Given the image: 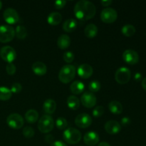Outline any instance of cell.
I'll return each mask as SVG.
<instances>
[{
	"label": "cell",
	"mask_w": 146,
	"mask_h": 146,
	"mask_svg": "<svg viewBox=\"0 0 146 146\" xmlns=\"http://www.w3.org/2000/svg\"><path fill=\"white\" fill-rule=\"evenodd\" d=\"M4 21L9 24H15L19 20V15L15 9L12 8H8L4 11L3 14Z\"/></svg>",
	"instance_id": "obj_11"
},
{
	"label": "cell",
	"mask_w": 146,
	"mask_h": 146,
	"mask_svg": "<svg viewBox=\"0 0 146 146\" xmlns=\"http://www.w3.org/2000/svg\"><path fill=\"white\" fill-rule=\"evenodd\" d=\"M99 135L97 133L90 131L84 135V141L86 145L88 146H94L99 142Z\"/></svg>",
	"instance_id": "obj_16"
},
{
	"label": "cell",
	"mask_w": 146,
	"mask_h": 146,
	"mask_svg": "<svg viewBox=\"0 0 146 146\" xmlns=\"http://www.w3.org/2000/svg\"><path fill=\"white\" fill-rule=\"evenodd\" d=\"M131 77V71L127 67H121L115 74V79L119 84H125L130 81Z\"/></svg>",
	"instance_id": "obj_6"
},
{
	"label": "cell",
	"mask_w": 146,
	"mask_h": 146,
	"mask_svg": "<svg viewBox=\"0 0 146 146\" xmlns=\"http://www.w3.org/2000/svg\"><path fill=\"white\" fill-rule=\"evenodd\" d=\"M15 36V30L9 25L0 26V42L8 43Z\"/></svg>",
	"instance_id": "obj_5"
},
{
	"label": "cell",
	"mask_w": 146,
	"mask_h": 146,
	"mask_svg": "<svg viewBox=\"0 0 146 146\" xmlns=\"http://www.w3.org/2000/svg\"><path fill=\"white\" fill-rule=\"evenodd\" d=\"M56 109V103L53 99L46 100L43 104V110L46 115H51L55 112Z\"/></svg>",
	"instance_id": "obj_17"
},
{
	"label": "cell",
	"mask_w": 146,
	"mask_h": 146,
	"mask_svg": "<svg viewBox=\"0 0 146 146\" xmlns=\"http://www.w3.org/2000/svg\"><path fill=\"white\" fill-rule=\"evenodd\" d=\"M54 127V121L50 115H44L40 118L38 123V128L43 133L51 132Z\"/></svg>",
	"instance_id": "obj_4"
},
{
	"label": "cell",
	"mask_w": 146,
	"mask_h": 146,
	"mask_svg": "<svg viewBox=\"0 0 146 146\" xmlns=\"http://www.w3.org/2000/svg\"><path fill=\"white\" fill-rule=\"evenodd\" d=\"M31 68H32L33 72L37 76H44L46 74V66L41 61H36L34 63Z\"/></svg>",
	"instance_id": "obj_18"
},
{
	"label": "cell",
	"mask_w": 146,
	"mask_h": 146,
	"mask_svg": "<svg viewBox=\"0 0 146 146\" xmlns=\"http://www.w3.org/2000/svg\"><path fill=\"white\" fill-rule=\"evenodd\" d=\"M98 146H111V145L107 142H101L98 144Z\"/></svg>",
	"instance_id": "obj_44"
},
{
	"label": "cell",
	"mask_w": 146,
	"mask_h": 146,
	"mask_svg": "<svg viewBox=\"0 0 146 146\" xmlns=\"http://www.w3.org/2000/svg\"><path fill=\"white\" fill-rule=\"evenodd\" d=\"M62 21V15L58 12H51L47 18V21L50 25L56 26L59 24Z\"/></svg>",
	"instance_id": "obj_21"
},
{
	"label": "cell",
	"mask_w": 146,
	"mask_h": 146,
	"mask_svg": "<svg viewBox=\"0 0 146 146\" xmlns=\"http://www.w3.org/2000/svg\"><path fill=\"white\" fill-rule=\"evenodd\" d=\"M0 56L8 64L12 63L17 58L16 51L9 46H6L0 49Z\"/></svg>",
	"instance_id": "obj_8"
},
{
	"label": "cell",
	"mask_w": 146,
	"mask_h": 146,
	"mask_svg": "<svg viewBox=\"0 0 146 146\" xmlns=\"http://www.w3.org/2000/svg\"><path fill=\"white\" fill-rule=\"evenodd\" d=\"M44 141L47 143H52L54 142V136L51 134H48V135H46L45 138H44Z\"/></svg>",
	"instance_id": "obj_38"
},
{
	"label": "cell",
	"mask_w": 146,
	"mask_h": 146,
	"mask_svg": "<svg viewBox=\"0 0 146 146\" xmlns=\"http://www.w3.org/2000/svg\"><path fill=\"white\" fill-rule=\"evenodd\" d=\"M38 119V113L36 110L30 109L26 113L25 120L29 123H34Z\"/></svg>",
	"instance_id": "obj_25"
},
{
	"label": "cell",
	"mask_w": 146,
	"mask_h": 146,
	"mask_svg": "<svg viewBox=\"0 0 146 146\" xmlns=\"http://www.w3.org/2000/svg\"><path fill=\"white\" fill-rule=\"evenodd\" d=\"M88 88H89L91 93L98 92L101 89V84H100V82L98 81L94 80V81H92L90 83Z\"/></svg>",
	"instance_id": "obj_31"
},
{
	"label": "cell",
	"mask_w": 146,
	"mask_h": 146,
	"mask_svg": "<svg viewBox=\"0 0 146 146\" xmlns=\"http://www.w3.org/2000/svg\"><path fill=\"white\" fill-rule=\"evenodd\" d=\"M71 44V38L67 34H62L57 40V46L61 49H66Z\"/></svg>",
	"instance_id": "obj_19"
},
{
	"label": "cell",
	"mask_w": 146,
	"mask_h": 146,
	"mask_svg": "<svg viewBox=\"0 0 146 146\" xmlns=\"http://www.w3.org/2000/svg\"><path fill=\"white\" fill-rule=\"evenodd\" d=\"M121 31H122V34H123L124 36L127 37L132 36L135 34V28L134 26L131 25V24H126V25L123 26L122 27V29H121Z\"/></svg>",
	"instance_id": "obj_28"
},
{
	"label": "cell",
	"mask_w": 146,
	"mask_h": 146,
	"mask_svg": "<svg viewBox=\"0 0 146 146\" xmlns=\"http://www.w3.org/2000/svg\"><path fill=\"white\" fill-rule=\"evenodd\" d=\"M6 71H7V74L9 75H14L16 73V71H17L16 66L14 64H12V63L7 64V66H6Z\"/></svg>",
	"instance_id": "obj_35"
},
{
	"label": "cell",
	"mask_w": 146,
	"mask_h": 146,
	"mask_svg": "<svg viewBox=\"0 0 146 146\" xmlns=\"http://www.w3.org/2000/svg\"><path fill=\"white\" fill-rule=\"evenodd\" d=\"M63 58L66 63H71L74 60V54L71 51H66L63 55Z\"/></svg>",
	"instance_id": "obj_34"
},
{
	"label": "cell",
	"mask_w": 146,
	"mask_h": 146,
	"mask_svg": "<svg viewBox=\"0 0 146 146\" xmlns=\"http://www.w3.org/2000/svg\"><path fill=\"white\" fill-rule=\"evenodd\" d=\"M98 34V27L94 24H88L84 29V34L88 38H94Z\"/></svg>",
	"instance_id": "obj_23"
},
{
	"label": "cell",
	"mask_w": 146,
	"mask_h": 146,
	"mask_svg": "<svg viewBox=\"0 0 146 146\" xmlns=\"http://www.w3.org/2000/svg\"><path fill=\"white\" fill-rule=\"evenodd\" d=\"M108 108L112 113L119 115L123 112V106L119 101H113L108 104Z\"/></svg>",
	"instance_id": "obj_24"
},
{
	"label": "cell",
	"mask_w": 146,
	"mask_h": 146,
	"mask_svg": "<svg viewBox=\"0 0 146 146\" xmlns=\"http://www.w3.org/2000/svg\"><path fill=\"white\" fill-rule=\"evenodd\" d=\"M141 85H142L143 88L145 91H146V77L144 78L142 80V83H141Z\"/></svg>",
	"instance_id": "obj_43"
},
{
	"label": "cell",
	"mask_w": 146,
	"mask_h": 146,
	"mask_svg": "<svg viewBox=\"0 0 146 146\" xmlns=\"http://www.w3.org/2000/svg\"><path fill=\"white\" fill-rule=\"evenodd\" d=\"M92 123V118L88 114L81 113L75 118V124L80 128H88Z\"/></svg>",
	"instance_id": "obj_12"
},
{
	"label": "cell",
	"mask_w": 146,
	"mask_h": 146,
	"mask_svg": "<svg viewBox=\"0 0 146 146\" xmlns=\"http://www.w3.org/2000/svg\"><path fill=\"white\" fill-rule=\"evenodd\" d=\"M134 79L136 81H139L142 79V75H141V73H136V74L134 75Z\"/></svg>",
	"instance_id": "obj_42"
},
{
	"label": "cell",
	"mask_w": 146,
	"mask_h": 146,
	"mask_svg": "<svg viewBox=\"0 0 146 146\" xmlns=\"http://www.w3.org/2000/svg\"><path fill=\"white\" fill-rule=\"evenodd\" d=\"M7 123L13 129H20L24 125V118L19 113H11L7 117Z\"/></svg>",
	"instance_id": "obj_7"
},
{
	"label": "cell",
	"mask_w": 146,
	"mask_h": 146,
	"mask_svg": "<svg viewBox=\"0 0 146 146\" xmlns=\"http://www.w3.org/2000/svg\"><path fill=\"white\" fill-rule=\"evenodd\" d=\"M67 105L70 109L76 111L79 108L80 101L76 96H70L67 98Z\"/></svg>",
	"instance_id": "obj_26"
},
{
	"label": "cell",
	"mask_w": 146,
	"mask_h": 146,
	"mask_svg": "<svg viewBox=\"0 0 146 146\" xmlns=\"http://www.w3.org/2000/svg\"><path fill=\"white\" fill-rule=\"evenodd\" d=\"M81 132L78 129L74 128H68L64 131L63 138L64 141L68 144L74 145L80 142L81 139Z\"/></svg>",
	"instance_id": "obj_3"
},
{
	"label": "cell",
	"mask_w": 146,
	"mask_h": 146,
	"mask_svg": "<svg viewBox=\"0 0 146 146\" xmlns=\"http://www.w3.org/2000/svg\"><path fill=\"white\" fill-rule=\"evenodd\" d=\"M123 59L130 65L138 64L139 61V55L133 49H127L123 54Z\"/></svg>",
	"instance_id": "obj_13"
},
{
	"label": "cell",
	"mask_w": 146,
	"mask_h": 146,
	"mask_svg": "<svg viewBox=\"0 0 146 146\" xmlns=\"http://www.w3.org/2000/svg\"><path fill=\"white\" fill-rule=\"evenodd\" d=\"M101 3L104 7H108L112 4V1L111 0H104V1H101Z\"/></svg>",
	"instance_id": "obj_41"
},
{
	"label": "cell",
	"mask_w": 146,
	"mask_h": 146,
	"mask_svg": "<svg viewBox=\"0 0 146 146\" xmlns=\"http://www.w3.org/2000/svg\"><path fill=\"white\" fill-rule=\"evenodd\" d=\"M15 36L19 39H24L27 36V31L26 27L22 25L17 26L15 30Z\"/></svg>",
	"instance_id": "obj_29"
},
{
	"label": "cell",
	"mask_w": 146,
	"mask_h": 146,
	"mask_svg": "<svg viewBox=\"0 0 146 146\" xmlns=\"http://www.w3.org/2000/svg\"><path fill=\"white\" fill-rule=\"evenodd\" d=\"M56 125L58 129L64 130L68 126V122L66 118H63V117H59L56 121Z\"/></svg>",
	"instance_id": "obj_30"
},
{
	"label": "cell",
	"mask_w": 146,
	"mask_h": 146,
	"mask_svg": "<svg viewBox=\"0 0 146 146\" xmlns=\"http://www.w3.org/2000/svg\"><path fill=\"white\" fill-rule=\"evenodd\" d=\"M11 93H14V94H18V93L21 92V90H22V86H21V84L19 83H14L12 84L11 87Z\"/></svg>",
	"instance_id": "obj_36"
},
{
	"label": "cell",
	"mask_w": 146,
	"mask_h": 146,
	"mask_svg": "<svg viewBox=\"0 0 146 146\" xmlns=\"http://www.w3.org/2000/svg\"><path fill=\"white\" fill-rule=\"evenodd\" d=\"M22 133L27 138H31L34 135V130L31 126H26L23 128Z\"/></svg>",
	"instance_id": "obj_32"
},
{
	"label": "cell",
	"mask_w": 146,
	"mask_h": 146,
	"mask_svg": "<svg viewBox=\"0 0 146 146\" xmlns=\"http://www.w3.org/2000/svg\"><path fill=\"white\" fill-rule=\"evenodd\" d=\"M77 73L81 78L87 79L92 76L93 73H94V69L89 64H83L78 66V69H77Z\"/></svg>",
	"instance_id": "obj_14"
},
{
	"label": "cell",
	"mask_w": 146,
	"mask_h": 146,
	"mask_svg": "<svg viewBox=\"0 0 146 146\" xmlns=\"http://www.w3.org/2000/svg\"><path fill=\"white\" fill-rule=\"evenodd\" d=\"M66 4V1L65 0H58L54 2V7L57 9H61L65 7Z\"/></svg>",
	"instance_id": "obj_37"
},
{
	"label": "cell",
	"mask_w": 146,
	"mask_h": 146,
	"mask_svg": "<svg viewBox=\"0 0 146 146\" xmlns=\"http://www.w3.org/2000/svg\"><path fill=\"white\" fill-rule=\"evenodd\" d=\"M50 146H67V145L65 143L62 142V141H54V142H53Z\"/></svg>",
	"instance_id": "obj_40"
},
{
	"label": "cell",
	"mask_w": 146,
	"mask_h": 146,
	"mask_svg": "<svg viewBox=\"0 0 146 146\" xmlns=\"http://www.w3.org/2000/svg\"><path fill=\"white\" fill-rule=\"evenodd\" d=\"M104 128H105L106 131L108 133L113 135V134L118 133L121 131V125H120L118 121L111 120V121H108L106 123Z\"/></svg>",
	"instance_id": "obj_15"
},
{
	"label": "cell",
	"mask_w": 146,
	"mask_h": 146,
	"mask_svg": "<svg viewBox=\"0 0 146 146\" xmlns=\"http://www.w3.org/2000/svg\"><path fill=\"white\" fill-rule=\"evenodd\" d=\"M118 17V13L113 8H106L101 13V19L106 24L113 23Z\"/></svg>",
	"instance_id": "obj_9"
},
{
	"label": "cell",
	"mask_w": 146,
	"mask_h": 146,
	"mask_svg": "<svg viewBox=\"0 0 146 146\" xmlns=\"http://www.w3.org/2000/svg\"><path fill=\"white\" fill-rule=\"evenodd\" d=\"M76 69L74 66L68 64L61 68L58 73V78L63 84H68L75 78Z\"/></svg>",
	"instance_id": "obj_2"
},
{
	"label": "cell",
	"mask_w": 146,
	"mask_h": 146,
	"mask_svg": "<svg viewBox=\"0 0 146 146\" xmlns=\"http://www.w3.org/2000/svg\"><path fill=\"white\" fill-rule=\"evenodd\" d=\"M130 123H131V120H130V118H128V117H124V118H123L122 120H121V124H122L123 126H127V125H129Z\"/></svg>",
	"instance_id": "obj_39"
},
{
	"label": "cell",
	"mask_w": 146,
	"mask_h": 146,
	"mask_svg": "<svg viewBox=\"0 0 146 146\" xmlns=\"http://www.w3.org/2000/svg\"><path fill=\"white\" fill-rule=\"evenodd\" d=\"M78 24H77L76 20L74 19H68L63 24V29L64 31L68 33L73 32L75 31L76 29Z\"/></svg>",
	"instance_id": "obj_22"
},
{
	"label": "cell",
	"mask_w": 146,
	"mask_h": 146,
	"mask_svg": "<svg viewBox=\"0 0 146 146\" xmlns=\"http://www.w3.org/2000/svg\"><path fill=\"white\" fill-rule=\"evenodd\" d=\"M74 11L78 19L87 21L94 17L96 13V8L91 1L81 0L76 4Z\"/></svg>",
	"instance_id": "obj_1"
},
{
	"label": "cell",
	"mask_w": 146,
	"mask_h": 146,
	"mask_svg": "<svg viewBox=\"0 0 146 146\" xmlns=\"http://www.w3.org/2000/svg\"><path fill=\"white\" fill-rule=\"evenodd\" d=\"M104 107L101 106H96L93 111V115L94 117H96V118H98V117H101V115H103V114L104 113Z\"/></svg>",
	"instance_id": "obj_33"
},
{
	"label": "cell",
	"mask_w": 146,
	"mask_h": 146,
	"mask_svg": "<svg viewBox=\"0 0 146 146\" xmlns=\"http://www.w3.org/2000/svg\"><path fill=\"white\" fill-rule=\"evenodd\" d=\"M84 88H85V85L83 82L80 81H75L71 84L70 86V89L72 94L74 95H78L81 93L84 92Z\"/></svg>",
	"instance_id": "obj_20"
},
{
	"label": "cell",
	"mask_w": 146,
	"mask_h": 146,
	"mask_svg": "<svg viewBox=\"0 0 146 146\" xmlns=\"http://www.w3.org/2000/svg\"><path fill=\"white\" fill-rule=\"evenodd\" d=\"M12 93L9 88L7 87H0V100L1 101H8L11 98Z\"/></svg>",
	"instance_id": "obj_27"
},
{
	"label": "cell",
	"mask_w": 146,
	"mask_h": 146,
	"mask_svg": "<svg viewBox=\"0 0 146 146\" xmlns=\"http://www.w3.org/2000/svg\"><path fill=\"white\" fill-rule=\"evenodd\" d=\"M1 7H2V3H1V1H0V9H1Z\"/></svg>",
	"instance_id": "obj_45"
},
{
	"label": "cell",
	"mask_w": 146,
	"mask_h": 146,
	"mask_svg": "<svg viewBox=\"0 0 146 146\" xmlns=\"http://www.w3.org/2000/svg\"><path fill=\"white\" fill-rule=\"evenodd\" d=\"M96 97L91 91H86L83 94L81 97V102L86 108H91L94 107L96 104Z\"/></svg>",
	"instance_id": "obj_10"
}]
</instances>
